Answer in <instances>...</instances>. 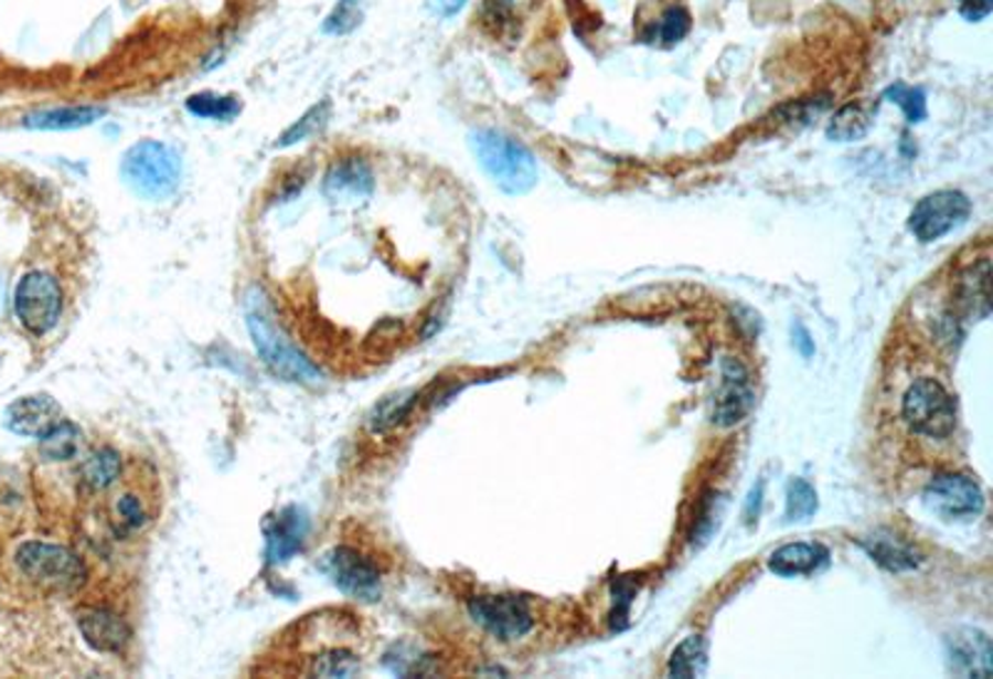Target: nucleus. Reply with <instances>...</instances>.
<instances>
[{"instance_id":"39448f33","label":"nucleus","mask_w":993,"mask_h":679,"mask_svg":"<svg viewBox=\"0 0 993 679\" xmlns=\"http://www.w3.org/2000/svg\"><path fill=\"white\" fill-rule=\"evenodd\" d=\"M248 331H252V339L256 343L258 353L266 361V367L271 369L278 376L286 381H298V383H316L318 371L311 361H308L301 351H298L291 341H288L281 329L268 319V314L256 307L248 311Z\"/></svg>"},{"instance_id":"4468645a","label":"nucleus","mask_w":993,"mask_h":679,"mask_svg":"<svg viewBox=\"0 0 993 679\" xmlns=\"http://www.w3.org/2000/svg\"><path fill=\"white\" fill-rule=\"evenodd\" d=\"M373 192V170L363 157H343L331 165L323 180V194L333 202H361Z\"/></svg>"},{"instance_id":"f8f14e48","label":"nucleus","mask_w":993,"mask_h":679,"mask_svg":"<svg viewBox=\"0 0 993 679\" xmlns=\"http://www.w3.org/2000/svg\"><path fill=\"white\" fill-rule=\"evenodd\" d=\"M720 376L723 383L718 396H715L713 421L723 428H730L750 413L755 403V391L748 369H745L738 359H723Z\"/></svg>"},{"instance_id":"4be33fe9","label":"nucleus","mask_w":993,"mask_h":679,"mask_svg":"<svg viewBox=\"0 0 993 679\" xmlns=\"http://www.w3.org/2000/svg\"><path fill=\"white\" fill-rule=\"evenodd\" d=\"M79 448H83V433L67 421L55 423L53 428L40 436V456L45 460H53V464L73 460L75 456H79Z\"/></svg>"},{"instance_id":"393cba45","label":"nucleus","mask_w":993,"mask_h":679,"mask_svg":"<svg viewBox=\"0 0 993 679\" xmlns=\"http://www.w3.org/2000/svg\"><path fill=\"white\" fill-rule=\"evenodd\" d=\"M705 667H708V645L698 635L683 639L669 659L671 677H703Z\"/></svg>"},{"instance_id":"9b49d317","label":"nucleus","mask_w":993,"mask_h":679,"mask_svg":"<svg viewBox=\"0 0 993 679\" xmlns=\"http://www.w3.org/2000/svg\"><path fill=\"white\" fill-rule=\"evenodd\" d=\"M323 570L348 597L365 600V603L381 597V570H377L371 558L357 553L353 548L341 545L333 553H328L323 560Z\"/></svg>"},{"instance_id":"7c9ffc66","label":"nucleus","mask_w":993,"mask_h":679,"mask_svg":"<svg viewBox=\"0 0 993 679\" xmlns=\"http://www.w3.org/2000/svg\"><path fill=\"white\" fill-rule=\"evenodd\" d=\"M884 97L901 107L904 115H907V123H921L927 117V95H923L921 87L894 83L884 91Z\"/></svg>"},{"instance_id":"6e6552de","label":"nucleus","mask_w":993,"mask_h":679,"mask_svg":"<svg viewBox=\"0 0 993 679\" xmlns=\"http://www.w3.org/2000/svg\"><path fill=\"white\" fill-rule=\"evenodd\" d=\"M971 202L967 194L957 190H939L914 206L909 214V232L919 242L929 244L941 240L943 234H949L969 220Z\"/></svg>"},{"instance_id":"20e7f679","label":"nucleus","mask_w":993,"mask_h":679,"mask_svg":"<svg viewBox=\"0 0 993 679\" xmlns=\"http://www.w3.org/2000/svg\"><path fill=\"white\" fill-rule=\"evenodd\" d=\"M122 180L145 200H167L182 180L179 155L157 140H142L129 147L122 157Z\"/></svg>"},{"instance_id":"cd10ccee","label":"nucleus","mask_w":993,"mask_h":679,"mask_svg":"<svg viewBox=\"0 0 993 679\" xmlns=\"http://www.w3.org/2000/svg\"><path fill=\"white\" fill-rule=\"evenodd\" d=\"M357 669H361V659H357L353 653H348V649H338V647L313 657V662L308 665V672L318 675V677H348V675H355Z\"/></svg>"},{"instance_id":"4c0bfd02","label":"nucleus","mask_w":993,"mask_h":679,"mask_svg":"<svg viewBox=\"0 0 993 679\" xmlns=\"http://www.w3.org/2000/svg\"><path fill=\"white\" fill-rule=\"evenodd\" d=\"M425 3L435 15L452 18L462 11V8L467 6V0H425Z\"/></svg>"},{"instance_id":"e433bc0d","label":"nucleus","mask_w":993,"mask_h":679,"mask_svg":"<svg viewBox=\"0 0 993 679\" xmlns=\"http://www.w3.org/2000/svg\"><path fill=\"white\" fill-rule=\"evenodd\" d=\"M516 3H520V0H484V13L494 23H504L510 21Z\"/></svg>"},{"instance_id":"2eb2a0df","label":"nucleus","mask_w":993,"mask_h":679,"mask_svg":"<svg viewBox=\"0 0 993 679\" xmlns=\"http://www.w3.org/2000/svg\"><path fill=\"white\" fill-rule=\"evenodd\" d=\"M63 421V411L50 396H25L10 403L6 411V423L13 433L20 436H35L40 438L47 433L55 423Z\"/></svg>"},{"instance_id":"a878e982","label":"nucleus","mask_w":993,"mask_h":679,"mask_svg":"<svg viewBox=\"0 0 993 679\" xmlns=\"http://www.w3.org/2000/svg\"><path fill=\"white\" fill-rule=\"evenodd\" d=\"M331 113H333L331 100H321L318 105H313L311 110H306L281 137H278L276 147H291L303 140H311V137L321 132L328 120H331Z\"/></svg>"},{"instance_id":"c9c22d12","label":"nucleus","mask_w":993,"mask_h":679,"mask_svg":"<svg viewBox=\"0 0 993 679\" xmlns=\"http://www.w3.org/2000/svg\"><path fill=\"white\" fill-rule=\"evenodd\" d=\"M713 518H718V510H715V503L711 500V503L703 510V518L698 520V526H695V530H693V543L701 545L713 535V530L718 528V520H713Z\"/></svg>"},{"instance_id":"58836bf2","label":"nucleus","mask_w":993,"mask_h":679,"mask_svg":"<svg viewBox=\"0 0 993 679\" xmlns=\"http://www.w3.org/2000/svg\"><path fill=\"white\" fill-rule=\"evenodd\" d=\"M792 341H794V347L800 349V353H802L804 359H810L812 353H814V341L810 339V331L804 329V327H800V323L792 329Z\"/></svg>"},{"instance_id":"dca6fc26","label":"nucleus","mask_w":993,"mask_h":679,"mask_svg":"<svg viewBox=\"0 0 993 679\" xmlns=\"http://www.w3.org/2000/svg\"><path fill=\"white\" fill-rule=\"evenodd\" d=\"M77 627L87 639V645H93L99 653H119V649L127 647L129 637H132L125 619L103 607L83 609L77 615Z\"/></svg>"},{"instance_id":"6ab92c4d","label":"nucleus","mask_w":993,"mask_h":679,"mask_svg":"<svg viewBox=\"0 0 993 679\" xmlns=\"http://www.w3.org/2000/svg\"><path fill=\"white\" fill-rule=\"evenodd\" d=\"M107 110L99 105H67V107H53V110H38L30 113L23 125L30 130H79L97 123Z\"/></svg>"},{"instance_id":"ea45409f","label":"nucleus","mask_w":993,"mask_h":679,"mask_svg":"<svg viewBox=\"0 0 993 679\" xmlns=\"http://www.w3.org/2000/svg\"><path fill=\"white\" fill-rule=\"evenodd\" d=\"M760 503H762V484H758V488L752 490L750 494V500H748V506H745V520H748V523L752 526L755 520H758V513H760Z\"/></svg>"},{"instance_id":"473e14b6","label":"nucleus","mask_w":993,"mask_h":679,"mask_svg":"<svg viewBox=\"0 0 993 679\" xmlns=\"http://www.w3.org/2000/svg\"><path fill=\"white\" fill-rule=\"evenodd\" d=\"M413 399L415 396H405V399H393V401L383 403V406L375 413V426L391 428V426H395V423H401L407 416V411H410Z\"/></svg>"},{"instance_id":"412c9836","label":"nucleus","mask_w":993,"mask_h":679,"mask_svg":"<svg viewBox=\"0 0 993 679\" xmlns=\"http://www.w3.org/2000/svg\"><path fill=\"white\" fill-rule=\"evenodd\" d=\"M122 458L117 456L113 448H97L87 453L83 466H79V476L89 494H103L122 474Z\"/></svg>"},{"instance_id":"9d476101","label":"nucleus","mask_w":993,"mask_h":679,"mask_svg":"<svg viewBox=\"0 0 993 679\" xmlns=\"http://www.w3.org/2000/svg\"><path fill=\"white\" fill-rule=\"evenodd\" d=\"M470 615L484 633L504 643L524 637L534 625L532 609L520 595H480L470 603Z\"/></svg>"},{"instance_id":"72a5a7b5","label":"nucleus","mask_w":993,"mask_h":679,"mask_svg":"<svg viewBox=\"0 0 993 679\" xmlns=\"http://www.w3.org/2000/svg\"><path fill=\"white\" fill-rule=\"evenodd\" d=\"M633 595H636V585H633V580H619V583L613 585V600H616V609H613V619L619 617V619H626V615H629V607H631V600H633Z\"/></svg>"},{"instance_id":"c85d7f7f","label":"nucleus","mask_w":993,"mask_h":679,"mask_svg":"<svg viewBox=\"0 0 993 679\" xmlns=\"http://www.w3.org/2000/svg\"><path fill=\"white\" fill-rule=\"evenodd\" d=\"M818 513V490L808 480L794 478L788 486V506H784V518L790 520H808Z\"/></svg>"},{"instance_id":"b1692460","label":"nucleus","mask_w":993,"mask_h":679,"mask_svg":"<svg viewBox=\"0 0 993 679\" xmlns=\"http://www.w3.org/2000/svg\"><path fill=\"white\" fill-rule=\"evenodd\" d=\"M184 107L194 117H202V120H216V123H232L234 117L242 113V103H238V97L218 95L212 91L189 95Z\"/></svg>"},{"instance_id":"1a4fd4ad","label":"nucleus","mask_w":993,"mask_h":679,"mask_svg":"<svg viewBox=\"0 0 993 679\" xmlns=\"http://www.w3.org/2000/svg\"><path fill=\"white\" fill-rule=\"evenodd\" d=\"M923 506L929 508V513L939 516L949 523H961V520H973L981 516L983 506V490L976 480L961 474H943L937 476L923 490Z\"/></svg>"},{"instance_id":"0eeeda50","label":"nucleus","mask_w":993,"mask_h":679,"mask_svg":"<svg viewBox=\"0 0 993 679\" xmlns=\"http://www.w3.org/2000/svg\"><path fill=\"white\" fill-rule=\"evenodd\" d=\"M15 314L30 333L43 337L55 327L63 311L60 284L45 272H28L15 287Z\"/></svg>"},{"instance_id":"f257e3e1","label":"nucleus","mask_w":993,"mask_h":679,"mask_svg":"<svg viewBox=\"0 0 993 679\" xmlns=\"http://www.w3.org/2000/svg\"><path fill=\"white\" fill-rule=\"evenodd\" d=\"M97 496H103V518L117 538L142 533L154 523L162 506L154 468L147 464L122 468L115 484Z\"/></svg>"},{"instance_id":"2f4dec72","label":"nucleus","mask_w":993,"mask_h":679,"mask_svg":"<svg viewBox=\"0 0 993 679\" xmlns=\"http://www.w3.org/2000/svg\"><path fill=\"white\" fill-rule=\"evenodd\" d=\"M691 31V15L685 8L673 6L669 11L663 13L661 18V28H659V41H663V45H679L685 35Z\"/></svg>"},{"instance_id":"423d86ee","label":"nucleus","mask_w":993,"mask_h":679,"mask_svg":"<svg viewBox=\"0 0 993 679\" xmlns=\"http://www.w3.org/2000/svg\"><path fill=\"white\" fill-rule=\"evenodd\" d=\"M901 413L914 431L929 438H947L957 428V403L933 379L911 383L904 393Z\"/></svg>"},{"instance_id":"aec40b11","label":"nucleus","mask_w":993,"mask_h":679,"mask_svg":"<svg viewBox=\"0 0 993 679\" xmlns=\"http://www.w3.org/2000/svg\"><path fill=\"white\" fill-rule=\"evenodd\" d=\"M859 545L867 550V555L874 560V563L882 565L884 570H889V573H904V570H914L921 563L917 550L904 543L899 535L877 533V535L864 538Z\"/></svg>"},{"instance_id":"f704fd0d","label":"nucleus","mask_w":993,"mask_h":679,"mask_svg":"<svg viewBox=\"0 0 993 679\" xmlns=\"http://www.w3.org/2000/svg\"><path fill=\"white\" fill-rule=\"evenodd\" d=\"M993 11V0H959V13L967 18L969 23H979L983 18H989Z\"/></svg>"},{"instance_id":"5701e85b","label":"nucleus","mask_w":993,"mask_h":679,"mask_svg":"<svg viewBox=\"0 0 993 679\" xmlns=\"http://www.w3.org/2000/svg\"><path fill=\"white\" fill-rule=\"evenodd\" d=\"M874 123V110L864 105H844L837 115L832 117L828 127V137L834 142H854L862 140L869 132Z\"/></svg>"},{"instance_id":"ddd939ff","label":"nucleus","mask_w":993,"mask_h":679,"mask_svg":"<svg viewBox=\"0 0 993 679\" xmlns=\"http://www.w3.org/2000/svg\"><path fill=\"white\" fill-rule=\"evenodd\" d=\"M947 662L959 677H991L993 672V645L986 633L973 627H959L943 639Z\"/></svg>"},{"instance_id":"f03ea898","label":"nucleus","mask_w":993,"mask_h":679,"mask_svg":"<svg viewBox=\"0 0 993 679\" xmlns=\"http://www.w3.org/2000/svg\"><path fill=\"white\" fill-rule=\"evenodd\" d=\"M15 567L20 577L43 595H73L87 580L83 560L73 550L38 540L18 548Z\"/></svg>"},{"instance_id":"bb28decb","label":"nucleus","mask_w":993,"mask_h":679,"mask_svg":"<svg viewBox=\"0 0 993 679\" xmlns=\"http://www.w3.org/2000/svg\"><path fill=\"white\" fill-rule=\"evenodd\" d=\"M363 15H365L363 0H338L333 11L328 13V18L323 21V33L333 38L353 33L355 28L363 23Z\"/></svg>"},{"instance_id":"a211bd4d","label":"nucleus","mask_w":993,"mask_h":679,"mask_svg":"<svg viewBox=\"0 0 993 679\" xmlns=\"http://www.w3.org/2000/svg\"><path fill=\"white\" fill-rule=\"evenodd\" d=\"M830 553L828 548L818 543H790L775 550L770 555V570L780 577L794 575H812L820 567L828 565Z\"/></svg>"},{"instance_id":"7ed1b4c3","label":"nucleus","mask_w":993,"mask_h":679,"mask_svg":"<svg viewBox=\"0 0 993 679\" xmlns=\"http://www.w3.org/2000/svg\"><path fill=\"white\" fill-rule=\"evenodd\" d=\"M472 150L482 170L506 194H524L536 184V160L522 142L502 132L482 130L472 135Z\"/></svg>"},{"instance_id":"c756f323","label":"nucleus","mask_w":993,"mask_h":679,"mask_svg":"<svg viewBox=\"0 0 993 679\" xmlns=\"http://www.w3.org/2000/svg\"><path fill=\"white\" fill-rule=\"evenodd\" d=\"M961 297H963V304H967L969 311L976 314V304H979L981 317H986L989 314V262L986 259H983L979 267H973L969 272V277L963 279Z\"/></svg>"},{"instance_id":"f3484780","label":"nucleus","mask_w":993,"mask_h":679,"mask_svg":"<svg viewBox=\"0 0 993 679\" xmlns=\"http://www.w3.org/2000/svg\"><path fill=\"white\" fill-rule=\"evenodd\" d=\"M308 533V520L296 508H286L284 513L271 518L266 530V553L271 563H284V560L293 558L298 548L303 545Z\"/></svg>"}]
</instances>
